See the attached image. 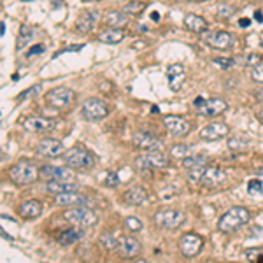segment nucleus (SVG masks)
<instances>
[{"instance_id":"obj_1","label":"nucleus","mask_w":263,"mask_h":263,"mask_svg":"<svg viewBox=\"0 0 263 263\" xmlns=\"http://www.w3.org/2000/svg\"><path fill=\"white\" fill-rule=\"evenodd\" d=\"M7 174H9L11 181L18 186L32 185V182H35L39 177H41V170L37 169V165L29 160H21V162L14 163Z\"/></svg>"},{"instance_id":"obj_2","label":"nucleus","mask_w":263,"mask_h":263,"mask_svg":"<svg viewBox=\"0 0 263 263\" xmlns=\"http://www.w3.org/2000/svg\"><path fill=\"white\" fill-rule=\"evenodd\" d=\"M251 219V213L246 207H232L218 221V230L223 233H233Z\"/></svg>"},{"instance_id":"obj_3","label":"nucleus","mask_w":263,"mask_h":263,"mask_svg":"<svg viewBox=\"0 0 263 263\" xmlns=\"http://www.w3.org/2000/svg\"><path fill=\"white\" fill-rule=\"evenodd\" d=\"M63 219L74 226H81V228H90V226H95L98 223L97 214L91 211V207H85V205L69 207L63 213Z\"/></svg>"},{"instance_id":"obj_4","label":"nucleus","mask_w":263,"mask_h":263,"mask_svg":"<svg viewBox=\"0 0 263 263\" xmlns=\"http://www.w3.org/2000/svg\"><path fill=\"white\" fill-rule=\"evenodd\" d=\"M63 160H65L67 167L77 170H88L97 165V156L91 151L83 149V147H72V149H69L63 154Z\"/></svg>"},{"instance_id":"obj_5","label":"nucleus","mask_w":263,"mask_h":263,"mask_svg":"<svg viewBox=\"0 0 263 263\" xmlns=\"http://www.w3.org/2000/svg\"><path fill=\"white\" fill-rule=\"evenodd\" d=\"M134 165L137 170L144 172V170H153V169H167L170 165V160L163 151H147V153L135 158Z\"/></svg>"},{"instance_id":"obj_6","label":"nucleus","mask_w":263,"mask_h":263,"mask_svg":"<svg viewBox=\"0 0 263 263\" xmlns=\"http://www.w3.org/2000/svg\"><path fill=\"white\" fill-rule=\"evenodd\" d=\"M202 41L207 46H211L213 49H221V51H228L233 47L235 39L232 34L225 30H218V32H204L202 34Z\"/></svg>"},{"instance_id":"obj_7","label":"nucleus","mask_w":263,"mask_h":263,"mask_svg":"<svg viewBox=\"0 0 263 263\" xmlns=\"http://www.w3.org/2000/svg\"><path fill=\"white\" fill-rule=\"evenodd\" d=\"M81 114L88 121H98L109 114V106L100 98H88L81 106Z\"/></svg>"},{"instance_id":"obj_8","label":"nucleus","mask_w":263,"mask_h":263,"mask_svg":"<svg viewBox=\"0 0 263 263\" xmlns=\"http://www.w3.org/2000/svg\"><path fill=\"white\" fill-rule=\"evenodd\" d=\"M75 98V93L70 88H65V86H58L55 90H51L49 93L46 95V102L49 107L53 109H65L69 107L70 103L74 102Z\"/></svg>"},{"instance_id":"obj_9","label":"nucleus","mask_w":263,"mask_h":263,"mask_svg":"<svg viewBox=\"0 0 263 263\" xmlns=\"http://www.w3.org/2000/svg\"><path fill=\"white\" fill-rule=\"evenodd\" d=\"M154 221H156V225L162 226V228L175 230V228H179V226L185 225L186 214L181 213V211H177V209H165V211H160V213H156V216H154Z\"/></svg>"},{"instance_id":"obj_10","label":"nucleus","mask_w":263,"mask_h":263,"mask_svg":"<svg viewBox=\"0 0 263 263\" xmlns=\"http://www.w3.org/2000/svg\"><path fill=\"white\" fill-rule=\"evenodd\" d=\"M193 107L198 114H204V116H218V114H223L226 111V102L223 98H205L198 97L195 98Z\"/></svg>"},{"instance_id":"obj_11","label":"nucleus","mask_w":263,"mask_h":263,"mask_svg":"<svg viewBox=\"0 0 263 263\" xmlns=\"http://www.w3.org/2000/svg\"><path fill=\"white\" fill-rule=\"evenodd\" d=\"M204 248V239L197 233H185L179 239V251L185 258H195Z\"/></svg>"},{"instance_id":"obj_12","label":"nucleus","mask_w":263,"mask_h":263,"mask_svg":"<svg viewBox=\"0 0 263 263\" xmlns=\"http://www.w3.org/2000/svg\"><path fill=\"white\" fill-rule=\"evenodd\" d=\"M132 142L137 149L142 151H163V142L160 139H156L151 134H146V132H135Z\"/></svg>"},{"instance_id":"obj_13","label":"nucleus","mask_w":263,"mask_h":263,"mask_svg":"<svg viewBox=\"0 0 263 263\" xmlns=\"http://www.w3.org/2000/svg\"><path fill=\"white\" fill-rule=\"evenodd\" d=\"M23 128L32 134H49L55 128V121L44 116H29L23 121Z\"/></svg>"},{"instance_id":"obj_14","label":"nucleus","mask_w":263,"mask_h":263,"mask_svg":"<svg viewBox=\"0 0 263 263\" xmlns=\"http://www.w3.org/2000/svg\"><path fill=\"white\" fill-rule=\"evenodd\" d=\"M35 149H37V153L44 158H57L60 154H63V149H65V147H63V142L58 141V139L46 137L39 142Z\"/></svg>"},{"instance_id":"obj_15","label":"nucleus","mask_w":263,"mask_h":263,"mask_svg":"<svg viewBox=\"0 0 263 263\" xmlns=\"http://www.w3.org/2000/svg\"><path fill=\"white\" fill-rule=\"evenodd\" d=\"M202 185L207 188H218V186L225 185L226 182V174L223 169H219L216 165H207L204 174H202Z\"/></svg>"},{"instance_id":"obj_16","label":"nucleus","mask_w":263,"mask_h":263,"mask_svg":"<svg viewBox=\"0 0 263 263\" xmlns=\"http://www.w3.org/2000/svg\"><path fill=\"white\" fill-rule=\"evenodd\" d=\"M118 253L119 256L123 258H137L139 254H141V242L137 241V239L130 237V235H125V237H119L118 241Z\"/></svg>"},{"instance_id":"obj_17","label":"nucleus","mask_w":263,"mask_h":263,"mask_svg":"<svg viewBox=\"0 0 263 263\" xmlns=\"http://www.w3.org/2000/svg\"><path fill=\"white\" fill-rule=\"evenodd\" d=\"M228 134H230L228 125H225V123H221V121H216V123H211V125L204 126V128L200 130V139L207 142L219 141V139L226 137Z\"/></svg>"},{"instance_id":"obj_18","label":"nucleus","mask_w":263,"mask_h":263,"mask_svg":"<svg viewBox=\"0 0 263 263\" xmlns=\"http://www.w3.org/2000/svg\"><path fill=\"white\" fill-rule=\"evenodd\" d=\"M41 177L46 181H72L74 182V174L69 169H63V167H53V165H46L41 169Z\"/></svg>"},{"instance_id":"obj_19","label":"nucleus","mask_w":263,"mask_h":263,"mask_svg":"<svg viewBox=\"0 0 263 263\" xmlns=\"http://www.w3.org/2000/svg\"><path fill=\"white\" fill-rule=\"evenodd\" d=\"M163 125L167 126L170 135H175V137H182L190 132V123L185 121L182 118H177V116H165L163 118Z\"/></svg>"},{"instance_id":"obj_20","label":"nucleus","mask_w":263,"mask_h":263,"mask_svg":"<svg viewBox=\"0 0 263 263\" xmlns=\"http://www.w3.org/2000/svg\"><path fill=\"white\" fill-rule=\"evenodd\" d=\"M55 204L58 207H75V205H86L88 198L85 195L77 193V191H67V193H60L55 198Z\"/></svg>"},{"instance_id":"obj_21","label":"nucleus","mask_w":263,"mask_h":263,"mask_svg":"<svg viewBox=\"0 0 263 263\" xmlns=\"http://www.w3.org/2000/svg\"><path fill=\"white\" fill-rule=\"evenodd\" d=\"M95 23H97V11H85V13L79 14L77 21H75V29L81 34H88L95 29Z\"/></svg>"},{"instance_id":"obj_22","label":"nucleus","mask_w":263,"mask_h":263,"mask_svg":"<svg viewBox=\"0 0 263 263\" xmlns=\"http://www.w3.org/2000/svg\"><path fill=\"white\" fill-rule=\"evenodd\" d=\"M18 214L25 219H34L42 214V204L39 200H27L18 207Z\"/></svg>"},{"instance_id":"obj_23","label":"nucleus","mask_w":263,"mask_h":263,"mask_svg":"<svg viewBox=\"0 0 263 263\" xmlns=\"http://www.w3.org/2000/svg\"><path fill=\"white\" fill-rule=\"evenodd\" d=\"M123 200L128 205H142L147 200V191L142 186H134V188L125 191Z\"/></svg>"},{"instance_id":"obj_24","label":"nucleus","mask_w":263,"mask_h":263,"mask_svg":"<svg viewBox=\"0 0 263 263\" xmlns=\"http://www.w3.org/2000/svg\"><path fill=\"white\" fill-rule=\"evenodd\" d=\"M83 235H85V232H83L81 226H74V228H69L60 233L57 241L60 246H70V244H75L77 241H81Z\"/></svg>"},{"instance_id":"obj_25","label":"nucleus","mask_w":263,"mask_h":263,"mask_svg":"<svg viewBox=\"0 0 263 263\" xmlns=\"http://www.w3.org/2000/svg\"><path fill=\"white\" fill-rule=\"evenodd\" d=\"M126 21H128V14L125 13V11H109V13L106 14V25H109L111 29H121V27L126 25Z\"/></svg>"},{"instance_id":"obj_26","label":"nucleus","mask_w":263,"mask_h":263,"mask_svg":"<svg viewBox=\"0 0 263 263\" xmlns=\"http://www.w3.org/2000/svg\"><path fill=\"white\" fill-rule=\"evenodd\" d=\"M185 25L186 29L195 32V34H204V32H207V21L202 16H197V14H186Z\"/></svg>"},{"instance_id":"obj_27","label":"nucleus","mask_w":263,"mask_h":263,"mask_svg":"<svg viewBox=\"0 0 263 263\" xmlns=\"http://www.w3.org/2000/svg\"><path fill=\"white\" fill-rule=\"evenodd\" d=\"M46 190L49 193L60 195V193H67V191H77V185L72 181H47Z\"/></svg>"},{"instance_id":"obj_28","label":"nucleus","mask_w":263,"mask_h":263,"mask_svg":"<svg viewBox=\"0 0 263 263\" xmlns=\"http://www.w3.org/2000/svg\"><path fill=\"white\" fill-rule=\"evenodd\" d=\"M34 34H35V30L32 29V27H29V25H21V27H19L18 41H16V49L21 51L23 47H27V44H29L32 39H34Z\"/></svg>"},{"instance_id":"obj_29","label":"nucleus","mask_w":263,"mask_h":263,"mask_svg":"<svg viewBox=\"0 0 263 263\" xmlns=\"http://www.w3.org/2000/svg\"><path fill=\"white\" fill-rule=\"evenodd\" d=\"M123 37H125V30L123 29H109L98 35V39L106 44H118L123 41Z\"/></svg>"},{"instance_id":"obj_30","label":"nucleus","mask_w":263,"mask_h":263,"mask_svg":"<svg viewBox=\"0 0 263 263\" xmlns=\"http://www.w3.org/2000/svg\"><path fill=\"white\" fill-rule=\"evenodd\" d=\"M207 165V158L202 156V154H195V156H190L182 160V167L186 170H191V169H198V167H205Z\"/></svg>"},{"instance_id":"obj_31","label":"nucleus","mask_w":263,"mask_h":263,"mask_svg":"<svg viewBox=\"0 0 263 263\" xmlns=\"http://www.w3.org/2000/svg\"><path fill=\"white\" fill-rule=\"evenodd\" d=\"M228 147H230V151H235V153H242V151H246L249 147V142L246 141L244 137H241V135H235V137L228 139Z\"/></svg>"},{"instance_id":"obj_32","label":"nucleus","mask_w":263,"mask_h":263,"mask_svg":"<svg viewBox=\"0 0 263 263\" xmlns=\"http://www.w3.org/2000/svg\"><path fill=\"white\" fill-rule=\"evenodd\" d=\"M118 241H119V239L111 232H103V233H100V237H98V244H100L102 248H106V249H116L118 248Z\"/></svg>"},{"instance_id":"obj_33","label":"nucleus","mask_w":263,"mask_h":263,"mask_svg":"<svg viewBox=\"0 0 263 263\" xmlns=\"http://www.w3.org/2000/svg\"><path fill=\"white\" fill-rule=\"evenodd\" d=\"M170 154L175 160H185L191 154V147L186 146V144H174L172 149H170Z\"/></svg>"},{"instance_id":"obj_34","label":"nucleus","mask_w":263,"mask_h":263,"mask_svg":"<svg viewBox=\"0 0 263 263\" xmlns=\"http://www.w3.org/2000/svg\"><path fill=\"white\" fill-rule=\"evenodd\" d=\"M144 9H146V4L141 2V0H134V2H128L125 7H123V11H125L128 16H139Z\"/></svg>"},{"instance_id":"obj_35","label":"nucleus","mask_w":263,"mask_h":263,"mask_svg":"<svg viewBox=\"0 0 263 263\" xmlns=\"http://www.w3.org/2000/svg\"><path fill=\"white\" fill-rule=\"evenodd\" d=\"M100 182L103 186H109V188H116L119 185V175L116 172H113V170H107V172H103L100 175Z\"/></svg>"},{"instance_id":"obj_36","label":"nucleus","mask_w":263,"mask_h":263,"mask_svg":"<svg viewBox=\"0 0 263 263\" xmlns=\"http://www.w3.org/2000/svg\"><path fill=\"white\" fill-rule=\"evenodd\" d=\"M237 13L233 6H228V4H218L216 6V16L219 19H228Z\"/></svg>"},{"instance_id":"obj_37","label":"nucleus","mask_w":263,"mask_h":263,"mask_svg":"<svg viewBox=\"0 0 263 263\" xmlns=\"http://www.w3.org/2000/svg\"><path fill=\"white\" fill-rule=\"evenodd\" d=\"M182 75H185V67L179 65V63H175V65H170L169 69H167V77H169L170 85H172L175 79H182Z\"/></svg>"},{"instance_id":"obj_38","label":"nucleus","mask_w":263,"mask_h":263,"mask_svg":"<svg viewBox=\"0 0 263 263\" xmlns=\"http://www.w3.org/2000/svg\"><path fill=\"white\" fill-rule=\"evenodd\" d=\"M41 91H42V85H34L32 88H29V90L23 91V93L19 95L16 100H25V98H29V97H37Z\"/></svg>"},{"instance_id":"obj_39","label":"nucleus","mask_w":263,"mask_h":263,"mask_svg":"<svg viewBox=\"0 0 263 263\" xmlns=\"http://www.w3.org/2000/svg\"><path fill=\"white\" fill-rule=\"evenodd\" d=\"M125 225H126V228H128L130 232H139V230H142V221L139 218H135V216L126 218Z\"/></svg>"},{"instance_id":"obj_40","label":"nucleus","mask_w":263,"mask_h":263,"mask_svg":"<svg viewBox=\"0 0 263 263\" xmlns=\"http://www.w3.org/2000/svg\"><path fill=\"white\" fill-rule=\"evenodd\" d=\"M251 77H253L254 83L263 85V62L256 63V65L253 67V70H251Z\"/></svg>"},{"instance_id":"obj_41","label":"nucleus","mask_w":263,"mask_h":263,"mask_svg":"<svg viewBox=\"0 0 263 263\" xmlns=\"http://www.w3.org/2000/svg\"><path fill=\"white\" fill-rule=\"evenodd\" d=\"M214 63L219 67V69H232L235 65V60L233 58H214Z\"/></svg>"},{"instance_id":"obj_42","label":"nucleus","mask_w":263,"mask_h":263,"mask_svg":"<svg viewBox=\"0 0 263 263\" xmlns=\"http://www.w3.org/2000/svg\"><path fill=\"white\" fill-rule=\"evenodd\" d=\"M246 258L249 261H261L263 263V254L260 249H248L246 251Z\"/></svg>"},{"instance_id":"obj_43","label":"nucleus","mask_w":263,"mask_h":263,"mask_svg":"<svg viewBox=\"0 0 263 263\" xmlns=\"http://www.w3.org/2000/svg\"><path fill=\"white\" fill-rule=\"evenodd\" d=\"M248 190H249V193H260V191L263 190L261 181H260V179H253V181H249Z\"/></svg>"},{"instance_id":"obj_44","label":"nucleus","mask_w":263,"mask_h":263,"mask_svg":"<svg viewBox=\"0 0 263 263\" xmlns=\"http://www.w3.org/2000/svg\"><path fill=\"white\" fill-rule=\"evenodd\" d=\"M44 51H46V46L44 44H37V46H34L32 49L27 53V58H32V57H39V55H42Z\"/></svg>"},{"instance_id":"obj_45","label":"nucleus","mask_w":263,"mask_h":263,"mask_svg":"<svg viewBox=\"0 0 263 263\" xmlns=\"http://www.w3.org/2000/svg\"><path fill=\"white\" fill-rule=\"evenodd\" d=\"M260 62H261V57L256 53H251V55H248V58H246V63H248V65H253V67Z\"/></svg>"},{"instance_id":"obj_46","label":"nucleus","mask_w":263,"mask_h":263,"mask_svg":"<svg viewBox=\"0 0 263 263\" xmlns=\"http://www.w3.org/2000/svg\"><path fill=\"white\" fill-rule=\"evenodd\" d=\"M249 25H251L249 18H241V19H239V27H241V29H248Z\"/></svg>"},{"instance_id":"obj_47","label":"nucleus","mask_w":263,"mask_h":263,"mask_svg":"<svg viewBox=\"0 0 263 263\" xmlns=\"http://www.w3.org/2000/svg\"><path fill=\"white\" fill-rule=\"evenodd\" d=\"M254 19H256L258 23H263V13H261V11H256V13H254Z\"/></svg>"},{"instance_id":"obj_48","label":"nucleus","mask_w":263,"mask_h":263,"mask_svg":"<svg viewBox=\"0 0 263 263\" xmlns=\"http://www.w3.org/2000/svg\"><path fill=\"white\" fill-rule=\"evenodd\" d=\"M151 19H154V21H158V19H160V14H158V13H151Z\"/></svg>"},{"instance_id":"obj_49","label":"nucleus","mask_w":263,"mask_h":263,"mask_svg":"<svg viewBox=\"0 0 263 263\" xmlns=\"http://www.w3.org/2000/svg\"><path fill=\"white\" fill-rule=\"evenodd\" d=\"M256 118H258V119H260V121L263 123V107H261V109H260V113H258V114H256Z\"/></svg>"},{"instance_id":"obj_50","label":"nucleus","mask_w":263,"mask_h":263,"mask_svg":"<svg viewBox=\"0 0 263 263\" xmlns=\"http://www.w3.org/2000/svg\"><path fill=\"white\" fill-rule=\"evenodd\" d=\"M2 237H4V239H7V241H13V237H11V235H7L6 232H4V230H2Z\"/></svg>"},{"instance_id":"obj_51","label":"nucleus","mask_w":263,"mask_h":263,"mask_svg":"<svg viewBox=\"0 0 263 263\" xmlns=\"http://www.w3.org/2000/svg\"><path fill=\"white\" fill-rule=\"evenodd\" d=\"M0 34H6V25H4V23H0Z\"/></svg>"},{"instance_id":"obj_52","label":"nucleus","mask_w":263,"mask_h":263,"mask_svg":"<svg viewBox=\"0 0 263 263\" xmlns=\"http://www.w3.org/2000/svg\"><path fill=\"white\" fill-rule=\"evenodd\" d=\"M256 97H258V98H260V100H261V98H263V90H261V91H260V90L256 91Z\"/></svg>"},{"instance_id":"obj_53","label":"nucleus","mask_w":263,"mask_h":263,"mask_svg":"<svg viewBox=\"0 0 263 263\" xmlns=\"http://www.w3.org/2000/svg\"><path fill=\"white\" fill-rule=\"evenodd\" d=\"M23 2H30V0H23Z\"/></svg>"},{"instance_id":"obj_54","label":"nucleus","mask_w":263,"mask_h":263,"mask_svg":"<svg viewBox=\"0 0 263 263\" xmlns=\"http://www.w3.org/2000/svg\"><path fill=\"white\" fill-rule=\"evenodd\" d=\"M261 46H263V42H261Z\"/></svg>"}]
</instances>
